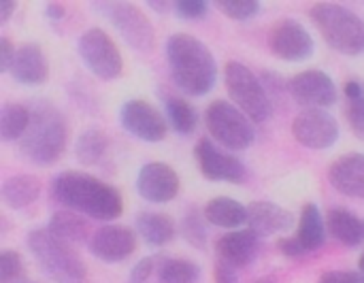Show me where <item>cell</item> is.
Wrapping results in <instances>:
<instances>
[{
  "instance_id": "1",
  "label": "cell",
  "mask_w": 364,
  "mask_h": 283,
  "mask_svg": "<svg viewBox=\"0 0 364 283\" xmlns=\"http://www.w3.org/2000/svg\"><path fill=\"white\" fill-rule=\"evenodd\" d=\"M51 194L70 211L85 213L100 222L115 220L124 211L119 192L113 186L85 173H60L51 183Z\"/></svg>"
},
{
  "instance_id": "2",
  "label": "cell",
  "mask_w": 364,
  "mask_h": 283,
  "mask_svg": "<svg viewBox=\"0 0 364 283\" xmlns=\"http://www.w3.org/2000/svg\"><path fill=\"white\" fill-rule=\"evenodd\" d=\"M166 60L173 81L190 96H205L218 79V64L209 47L183 32L168 36Z\"/></svg>"
},
{
  "instance_id": "3",
  "label": "cell",
  "mask_w": 364,
  "mask_h": 283,
  "mask_svg": "<svg viewBox=\"0 0 364 283\" xmlns=\"http://www.w3.org/2000/svg\"><path fill=\"white\" fill-rule=\"evenodd\" d=\"M66 124L55 107L36 102L30 109V126L19 139L21 156L38 166H49L64 154L66 147Z\"/></svg>"
},
{
  "instance_id": "4",
  "label": "cell",
  "mask_w": 364,
  "mask_h": 283,
  "mask_svg": "<svg viewBox=\"0 0 364 283\" xmlns=\"http://www.w3.org/2000/svg\"><path fill=\"white\" fill-rule=\"evenodd\" d=\"M311 19L335 51L343 55L364 53V19L348 6L318 2L311 6Z\"/></svg>"
},
{
  "instance_id": "5",
  "label": "cell",
  "mask_w": 364,
  "mask_h": 283,
  "mask_svg": "<svg viewBox=\"0 0 364 283\" xmlns=\"http://www.w3.org/2000/svg\"><path fill=\"white\" fill-rule=\"evenodd\" d=\"M28 247L34 254L38 267L58 283H81L85 279V265L73 252V247L47 228L32 230L28 235Z\"/></svg>"
},
{
  "instance_id": "6",
  "label": "cell",
  "mask_w": 364,
  "mask_h": 283,
  "mask_svg": "<svg viewBox=\"0 0 364 283\" xmlns=\"http://www.w3.org/2000/svg\"><path fill=\"white\" fill-rule=\"evenodd\" d=\"M205 124L211 137H215V141L230 151L247 149L256 137L252 119L232 102H224V100L211 102L205 113Z\"/></svg>"
},
{
  "instance_id": "7",
  "label": "cell",
  "mask_w": 364,
  "mask_h": 283,
  "mask_svg": "<svg viewBox=\"0 0 364 283\" xmlns=\"http://www.w3.org/2000/svg\"><path fill=\"white\" fill-rule=\"evenodd\" d=\"M228 96L252 122H264L271 113V100L258 77L241 62H228L224 68Z\"/></svg>"
},
{
  "instance_id": "8",
  "label": "cell",
  "mask_w": 364,
  "mask_h": 283,
  "mask_svg": "<svg viewBox=\"0 0 364 283\" xmlns=\"http://www.w3.org/2000/svg\"><path fill=\"white\" fill-rule=\"evenodd\" d=\"M77 49H79V55H81L83 64L87 66V70L92 75H96L98 79L111 81L122 75V68H124L122 53H119L117 45L113 43V38L105 30H100V28L85 30L79 36Z\"/></svg>"
},
{
  "instance_id": "9",
  "label": "cell",
  "mask_w": 364,
  "mask_h": 283,
  "mask_svg": "<svg viewBox=\"0 0 364 283\" xmlns=\"http://www.w3.org/2000/svg\"><path fill=\"white\" fill-rule=\"evenodd\" d=\"M102 11L107 13L113 28L122 34V38L136 51H149L156 43V32L147 15L130 4V2H111L102 4Z\"/></svg>"
},
{
  "instance_id": "10",
  "label": "cell",
  "mask_w": 364,
  "mask_h": 283,
  "mask_svg": "<svg viewBox=\"0 0 364 283\" xmlns=\"http://www.w3.org/2000/svg\"><path fill=\"white\" fill-rule=\"evenodd\" d=\"M294 139L309 149H328L339 139L337 119L324 109H305L292 124Z\"/></svg>"
},
{
  "instance_id": "11",
  "label": "cell",
  "mask_w": 364,
  "mask_h": 283,
  "mask_svg": "<svg viewBox=\"0 0 364 283\" xmlns=\"http://www.w3.org/2000/svg\"><path fill=\"white\" fill-rule=\"evenodd\" d=\"M271 51L286 62H303L314 55V38L296 19H282L269 32Z\"/></svg>"
},
{
  "instance_id": "12",
  "label": "cell",
  "mask_w": 364,
  "mask_h": 283,
  "mask_svg": "<svg viewBox=\"0 0 364 283\" xmlns=\"http://www.w3.org/2000/svg\"><path fill=\"white\" fill-rule=\"evenodd\" d=\"M292 98L307 109H324L335 105L337 85L324 70H303L288 83Z\"/></svg>"
},
{
  "instance_id": "13",
  "label": "cell",
  "mask_w": 364,
  "mask_h": 283,
  "mask_svg": "<svg viewBox=\"0 0 364 283\" xmlns=\"http://www.w3.org/2000/svg\"><path fill=\"white\" fill-rule=\"evenodd\" d=\"M196 160L200 166L203 177L211 179V181H228V183H243L247 179V169L245 164L230 156L220 151L209 139H200L196 143Z\"/></svg>"
},
{
  "instance_id": "14",
  "label": "cell",
  "mask_w": 364,
  "mask_h": 283,
  "mask_svg": "<svg viewBox=\"0 0 364 283\" xmlns=\"http://www.w3.org/2000/svg\"><path fill=\"white\" fill-rule=\"evenodd\" d=\"M122 126L145 143H160L166 137L164 117L145 100H128L119 111Z\"/></svg>"
},
{
  "instance_id": "15",
  "label": "cell",
  "mask_w": 364,
  "mask_h": 283,
  "mask_svg": "<svg viewBox=\"0 0 364 283\" xmlns=\"http://www.w3.org/2000/svg\"><path fill=\"white\" fill-rule=\"evenodd\" d=\"M136 192L149 203H168L179 194V177L164 162H149L139 171Z\"/></svg>"
},
{
  "instance_id": "16",
  "label": "cell",
  "mask_w": 364,
  "mask_h": 283,
  "mask_svg": "<svg viewBox=\"0 0 364 283\" xmlns=\"http://www.w3.org/2000/svg\"><path fill=\"white\" fill-rule=\"evenodd\" d=\"M136 247V237L126 226H102L90 239V252L102 262H122Z\"/></svg>"
},
{
  "instance_id": "17",
  "label": "cell",
  "mask_w": 364,
  "mask_h": 283,
  "mask_svg": "<svg viewBox=\"0 0 364 283\" xmlns=\"http://www.w3.org/2000/svg\"><path fill=\"white\" fill-rule=\"evenodd\" d=\"M260 250V235L254 230H232L218 239L215 254L220 262H226L235 269L247 267Z\"/></svg>"
},
{
  "instance_id": "18",
  "label": "cell",
  "mask_w": 364,
  "mask_h": 283,
  "mask_svg": "<svg viewBox=\"0 0 364 283\" xmlns=\"http://www.w3.org/2000/svg\"><path fill=\"white\" fill-rule=\"evenodd\" d=\"M15 81L23 85H41L49 77V62L36 43H23L15 49L11 70Z\"/></svg>"
},
{
  "instance_id": "19",
  "label": "cell",
  "mask_w": 364,
  "mask_h": 283,
  "mask_svg": "<svg viewBox=\"0 0 364 283\" xmlns=\"http://www.w3.org/2000/svg\"><path fill=\"white\" fill-rule=\"evenodd\" d=\"M328 179L341 194L364 201V154H348L335 160Z\"/></svg>"
},
{
  "instance_id": "20",
  "label": "cell",
  "mask_w": 364,
  "mask_h": 283,
  "mask_svg": "<svg viewBox=\"0 0 364 283\" xmlns=\"http://www.w3.org/2000/svg\"><path fill=\"white\" fill-rule=\"evenodd\" d=\"M247 226L250 230L258 233L260 237L267 235H279L290 230L292 226V213L275 203H254L247 207Z\"/></svg>"
},
{
  "instance_id": "21",
  "label": "cell",
  "mask_w": 364,
  "mask_h": 283,
  "mask_svg": "<svg viewBox=\"0 0 364 283\" xmlns=\"http://www.w3.org/2000/svg\"><path fill=\"white\" fill-rule=\"evenodd\" d=\"M326 226H328L331 235L348 247H358L364 243V220L346 209L328 211Z\"/></svg>"
},
{
  "instance_id": "22",
  "label": "cell",
  "mask_w": 364,
  "mask_h": 283,
  "mask_svg": "<svg viewBox=\"0 0 364 283\" xmlns=\"http://www.w3.org/2000/svg\"><path fill=\"white\" fill-rule=\"evenodd\" d=\"M205 220L213 226L222 228H239L247 224V207H243L239 201L228 198V196H218L205 205L203 211Z\"/></svg>"
},
{
  "instance_id": "23",
  "label": "cell",
  "mask_w": 364,
  "mask_h": 283,
  "mask_svg": "<svg viewBox=\"0 0 364 283\" xmlns=\"http://www.w3.org/2000/svg\"><path fill=\"white\" fill-rule=\"evenodd\" d=\"M136 233L147 245L160 247V245H166L175 237V224L164 213L143 211L136 215Z\"/></svg>"
},
{
  "instance_id": "24",
  "label": "cell",
  "mask_w": 364,
  "mask_h": 283,
  "mask_svg": "<svg viewBox=\"0 0 364 283\" xmlns=\"http://www.w3.org/2000/svg\"><path fill=\"white\" fill-rule=\"evenodd\" d=\"M0 194L11 209H23L38 198L41 181L32 175H13L2 183Z\"/></svg>"
},
{
  "instance_id": "25",
  "label": "cell",
  "mask_w": 364,
  "mask_h": 283,
  "mask_svg": "<svg viewBox=\"0 0 364 283\" xmlns=\"http://www.w3.org/2000/svg\"><path fill=\"white\" fill-rule=\"evenodd\" d=\"M47 230L53 237H58L60 241L68 243V245L70 243H83L87 239V224H85V220L77 211H70V209L55 211L49 218Z\"/></svg>"
},
{
  "instance_id": "26",
  "label": "cell",
  "mask_w": 364,
  "mask_h": 283,
  "mask_svg": "<svg viewBox=\"0 0 364 283\" xmlns=\"http://www.w3.org/2000/svg\"><path fill=\"white\" fill-rule=\"evenodd\" d=\"M299 243L305 247V252H316L324 245L326 241V228L324 220L314 203L305 205L301 211V222H299V233H296Z\"/></svg>"
},
{
  "instance_id": "27",
  "label": "cell",
  "mask_w": 364,
  "mask_h": 283,
  "mask_svg": "<svg viewBox=\"0 0 364 283\" xmlns=\"http://www.w3.org/2000/svg\"><path fill=\"white\" fill-rule=\"evenodd\" d=\"M30 126V109L17 102H6L0 111V139L17 141L26 134Z\"/></svg>"
},
{
  "instance_id": "28",
  "label": "cell",
  "mask_w": 364,
  "mask_h": 283,
  "mask_svg": "<svg viewBox=\"0 0 364 283\" xmlns=\"http://www.w3.org/2000/svg\"><path fill=\"white\" fill-rule=\"evenodd\" d=\"M107 154V134L96 130V128H90L85 130L79 139H77V145H75V156L81 164L85 166H92L96 162H100Z\"/></svg>"
},
{
  "instance_id": "29",
  "label": "cell",
  "mask_w": 364,
  "mask_h": 283,
  "mask_svg": "<svg viewBox=\"0 0 364 283\" xmlns=\"http://www.w3.org/2000/svg\"><path fill=\"white\" fill-rule=\"evenodd\" d=\"M198 277H200V269L190 260L162 258V265L158 269L160 283H198Z\"/></svg>"
},
{
  "instance_id": "30",
  "label": "cell",
  "mask_w": 364,
  "mask_h": 283,
  "mask_svg": "<svg viewBox=\"0 0 364 283\" xmlns=\"http://www.w3.org/2000/svg\"><path fill=\"white\" fill-rule=\"evenodd\" d=\"M166 117L179 134H190L196 128V113L181 98H168L166 100Z\"/></svg>"
},
{
  "instance_id": "31",
  "label": "cell",
  "mask_w": 364,
  "mask_h": 283,
  "mask_svg": "<svg viewBox=\"0 0 364 283\" xmlns=\"http://www.w3.org/2000/svg\"><path fill=\"white\" fill-rule=\"evenodd\" d=\"M26 277L23 262L17 252L4 250L0 254V283H21Z\"/></svg>"
},
{
  "instance_id": "32",
  "label": "cell",
  "mask_w": 364,
  "mask_h": 283,
  "mask_svg": "<svg viewBox=\"0 0 364 283\" xmlns=\"http://www.w3.org/2000/svg\"><path fill=\"white\" fill-rule=\"evenodd\" d=\"M218 9L224 15H228L230 19L245 21V19L254 17L260 11V4L254 2V0H220L218 2Z\"/></svg>"
},
{
  "instance_id": "33",
  "label": "cell",
  "mask_w": 364,
  "mask_h": 283,
  "mask_svg": "<svg viewBox=\"0 0 364 283\" xmlns=\"http://www.w3.org/2000/svg\"><path fill=\"white\" fill-rule=\"evenodd\" d=\"M160 265H162V258H156V256L143 258V260L132 269V273H130V283H149V279L154 277V273H158Z\"/></svg>"
},
{
  "instance_id": "34",
  "label": "cell",
  "mask_w": 364,
  "mask_h": 283,
  "mask_svg": "<svg viewBox=\"0 0 364 283\" xmlns=\"http://www.w3.org/2000/svg\"><path fill=\"white\" fill-rule=\"evenodd\" d=\"M183 235H186V239L194 245V247H203L205 245V237H207V233H205V228H203V224H200V220L196 218V215H188L186 218V222H183Z\"/></svg>"
},
{
  "instance_id": "35",
  "label": "cell",
  "mask_w": 364,
  "mask_h": 283,
  "mask_svg": "<svg viewBox=\"0 0 364 283\" xmlns=\"http://www.w3.org/2000/svg\"><path fill=\"white\" fill-rule=\"evenodd\" d=\"M207 9H209V4L203 2V0H179V2H175V11L181 17H186V19H198V17H203L207 13Z\"/></svg>"
},
{
  "instance_id": "36",
  "label": "cell",
  "mask_w": 364,
  "mask_h": 283,
  "mask_svg": "<svg viewBox=\"0 0 364 283\" xmlns=\"http://www.w3.org/2000/svg\"><path fill=\"white\" fill-rule=\"evenodd\" d=\"M318 283H364V273L360 271H328Z\"/></svg>"
},
{
  "instance_id": "37",
  "label": "cell",
  "mask_w": 364,
  "mask_h": 283,
  "mask_svg": "<svg viewBox=\"0 0 364 283\" xmlns=\"http://www.w3.org/2000/svg\"><path fill=\"white\" fill-rule=\"evenodd\" d=\"M348 119L354 126V130L364 132V96L350 100V105H348Z\"/></svg>"
},
{
  "instance_id": "38",
  "label": "cell",
  "mask_w": 364,
  "mask_h": 283,
  "mask_svg": "<svg viewBox=\"0 0 364 283\" xmlns=\"http://www.w3.org/2000/svg\"><path fill=\"white\" fill-rule=\"evenodd\" d=\"M15 49L17 47H13V43L9 38L0 41V70L2 73L11 70V64H13V58H15Z\"/></svg>"
},
{
  "instance_id": "39",
  "label": "cell",
  "mask_w": 364,
  "mask_h": 283,
  "mask_svg": "<svg viewBox=\"0 0 364 283\" xmlns=\"http://www.w3.org/2000/svg\"><path fill=\"white\" fill-rule=\"evenodd\" d=\"M213 277H215V283H239V277L235 273V267H230L226 262H218L215 265Z\"/></svg>"
},
{
  "instance_id": "40",
  "label": "cell",
  "mask_w": 364,
  "mask_h": 283,
  "mask_svg": "<svg viewBox=\"0 0 364 283\" xmlns=\"http://www.w3.org/2000/svg\"><path fill=\"white\" fill-rule=\"evenodd\" d=\"M279 250H282L288 258H299V256H305V254H307L305 247L299 243L296 237H294V239H282V241H279Z\"/></svg>"
},
{
  "instance_id": "41",
  "label": "cell",
  "mask_w": 364,
  "mask_h": 283,
  "mask_svg": "<svg viewBox=\"0 0 364 283\" xmlns=\"http://www.w3.org/2000/svg\"><path fill=\"white\" fill-rule=\"evenodd\" d=\"M343 94L348 96V100H354V98H360V96H364V90L358 81H348V83L343 85Z\"/></svg>"
},
{
  "instance_id": "42",
  "label": "cell",
  "mask_w": 364,
  "mask_h": 283,
  "mask_svg": "<svg viewBox=\"0 0 364 283\" xmlns=\"http://www.w3.org/2000/svg\"><path fill=\"white\" fill-rule=\"evenodd\" d=\"M15 11V2L13 0H0V23H4L11 13Z\"/></svg>"
},
{
  "instance_id": "43",
  "label": "cell",
  "mask_w": 364,
  "mask_h": 283,
  "mask_svg": "<svg viewBox=\"0 0 364 283\" xmlns=\"http://www.w3.org/2000/svg\"><path fill=\"white\" fill-rule=\"evenodd\" d=\"M45 11H47V15L53 17V19H62V17H64V6H62V4H47Z\"/></svg>"
},
{
  "instance_id": "44",
  "label": "cell",
  "mask_w": 364,
  "mask_h": 283,
  "mask_svg": "<svg viewBox=\"0 0 364 283\" xmlns=\"http://www.w3.org/2000/svg\"><path fill=\"white\" fill-rule=\"evenodd\" d=\"M149 6L151 9H158V11H164L166 9V4H162V2H149Z\"/></svg>"
},
{
  "instance_id": "45",
  "label": "cell",
  "mask_w": 364,
  "mask_h": 283,
  "mask_svg": "<svg viewBox=\"0 0 364 283\" xmlns=\"http://www.w3.org/2000/svg\"><path fill=\"white\" fill-rule=\"evenodd\" d=\"M358 267H360V271L364 273V254H363V258H360V262H358Z\"/></svg>"
},
{
  "instance_id": "46",
  "label": "cell",
  "mask_w": 364,
  "mask_h": 283,
  "mask_svg": "<svg viewBox=\"0 0 364 283\" xmlns=\"http://www.w3.org/2000/svg\"><path fill=\"white\" fill-rule=\"evenodd\" d=\"M256 283H273V282H271V279H258Z\"/></svg>"
}]
</instances>
